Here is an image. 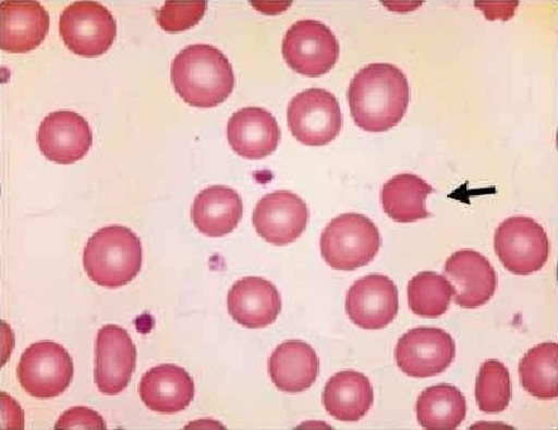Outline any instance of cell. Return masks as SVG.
<instances>
[{
  "instance_id": "obj_1",
  "label": "cell",
  "mask_w": 558,
  "mask_h": 430,
  "mask_svg": "<svg viewBox=\"0 0 558 430\" xmlns=\"http://www.w3.org/2000/svg\"><path fill=\"white\" fill-rule=\"evenodd\" d=\"M352 119L367 132L381 133L397 126L405 115L410 88L405 74L393 64L364 66L348 90Z\"/></svg>"
},
{
  "instance_id": "obj_2",
  "label": "cell",
  "mask_w": 558,
  "mask_h": 430,
  "mask_svg": "<svg viewBox=\"0 0 558 430\" xmlns=\"http://www.w3.org/2000/svg\"><path fill=\"white\" fill-rule=\"evenodd\" d=\"M172 83L187 105L209 109L231 96L235 78L223 52L211 45L195 44L177 54L172 63Z\"/></svg>"
},
{
  "instance_id": "obj_3",
  "label": "cell",
  "mask_w": 558,
  "mask_h": 430,
  "mask_svg": "<svg viewBox=\"0 0 558 430\" xmlns=\"http://www.w3.org/2000/svg\"><path fill=\"white\" fill-rule=\"evenodd\" d=\"M83 262L87 277L98 286H126L142 269V242L124 225H108L89 237Z\"/></svg>"
},
{
  "instance_id": "obj_4",
  "label": "cell",
  "mask_w": 558,
  "mask_h": 430,
  "mask_svg": "<svg viewBox=\"0 0 558 430\" xmlns=\"http://www.w3.org/2000/svg\"><path fill=\"white\" fill-rule=\"evenodd\" d=\"M381 236L377 225L360 213H344L330 221L322 235V255L336 270L352 271L377 257Z\"/></svg>"
},
{
  "instance_id": "obj_5",
  "label": "cell",
  "mask_w": 558,
  "mask_h": 430,
  "mask_svg": "<svg viewBox=\"0 0 558 430\" xmlns=\"http://www.w3.org/2000/svg\"><path fill=\"white\" fill-rule=\"evenodd\" d=\"M495 251L511 274L526 277L537 273L548 262L550 242L538 222L512 217L497 229Z\"/></svg>"
},
{
  "instance_id": "obj_6",
  "label": "cell",
  "mask_w": 558,
  "mask_h": 430,
  "mask_svg": "<svg viewBox=\"0 0 558 430\" xmlns=\"http://www.w3.org/2000/svg\"><path fill=\"white\" fill-rule=\"evenodd\" d=\"M73 359L68 351L53 342L31 345L22 355L17 378L22 389L37 400L59 397L71 386Z\"/></svg>"
},
{
  "instance_id": "obj_7",
  "label": "cell",
  "mask_w": 558,
  "mask_h": 430,
  "mask_svg": "<svg viewBox=\"0 0 558 430\" xmlns=\"http://www.w3.org/2000/svg\"><path fill=\"white\" fill-rule=\"evenodd\" d=\"M282 56L291 70L310 77L327 74L338 62L339 42L322 22H295L284 34Z\"/></svg>"
},
{
  "instance_id": "obj_8",
  "label": "cell",
  "mask_w": 558,
  "mask_h": 430,
  "mask_svg": "<svg viewBox=\"0 0 558 430\" xmlns=\"http://www.w3.org/2000/svg\"><path fill=\"white\" fill-rule=\"evenodd\" d=\"M288 120L293 137L313 147L333 142L343 127L336 96L323 88L306 89L295 96L289 107Z\"/></svg>"
},
{
  "instance_id": "obj_9",
  "label": "cell",
  "mask_w": 558,
  "mask_h": 430,
  "mask_svg": "<svg viewBox=\"0 0 558 430\" xmlns=\"http://www.w3.org/2000/svg\"><path fill=\"white\" fill-rule=\"evenodd\" d=\"M117 21L96 2H76L64 9L60 34L65 47L83 58L105 54L117 38Z\"/></svg>"
},
{
  "instance_id": "obj_10",
  "label": "cell",
  "mask_w": 558,
  "mask_h": 430,
  "mask_svg": "<svg viewBox=\"0 0 558 430\" xmlns=\"http://www.w3.org/2000/svg\"><path fill=\"white\" fill-rule=\"evenodd\" d=\"M457 346L439 328L418 327L407 332L396 346V361L405 376L427 379L439 376L452 364Z\"/></svg>"
},
{
  "instance_id": "obj_11",
  "label": "cell",
  "mask_w": 558,
  "mask_h": 430,
  "mask_svg": "<svg viewBox=\"0 0 558 430\" xmlns=\"http://www.w3.org/2000/svg\"><path fill=\"white\" fill-rule=\"evenodd\" d=\"M400 298L395 282L371 274L355 282L348 292L347 312L351 322L364 331L384 330L396 319Z\"/></svg>"
},
{
  "instance_id": "obj_12",
  "label": "cell",
  "mask_w": 558,
  "mask_h": 430,
  "mask_svg": "<svg viewBox=\"0 0 558 430\" xmlns=\"http://www.w3.org/2000/svg\"><path fill=\"white\" fill-rule=\"evenodd\" d=\"M253 221L256 232L267 243L284 246L303 234L310 221V210L298 195L277 191L257 202Z\"/></svg>"
},
{
  "instance_id": "obj_13",
  "label": "cell",
  "mask_w": 558,
  "mask_h": 430,
  "mask_svg": "<svg viewBox=\"0 0 558 430\" xmlns=\"http://www.w3.org/2000/svg\"><path fill=\"white\" fill-rule=\"evenodd\" d=\"M136 361L130 334L119 325L100 328L96 343L95 381L102 394L117 395L126 390Z\"/></svg>"
},
{
  "instance_id": "obj_14",
  "label": "cell",
  "mask_w": 558,
  "mask_h": 430,
  "mask_svg": "<svg viewBox=\"0 0 558 430\" xmlns=\"http://www.w3.org/2000/svg\"><path fill=\"white\" fill-rule=\"evenodd\" d=\"M453 290V300L463 309L483 307L494 297L497 274L489 260L474 250L454 253L444 267Z\"/></svg>"
},
{
  "instance_id": "obj_15",
  "label": "cell",
  "mask_w": 558,
  "mask_h": 430,
  "mask_svg": "<svg viewBox=\"0 0 558 430\" xmlns=\"http://www.w3.org/2000/svg\"><path fill=\"white\" fill-rule=\"evenodd\" d=\"M94 137L88 122L70 110L51 112L40 124L38 145L41 153L59 164H73L87 155Z\"/></svg>"
},
{
  "instance_id": "obj_16",
  "label": "cell",
  "mask_w": 558,
  "mask_h": 430,
  "mask_svg": "<svg viewBox=\"0 0 558 430\" xmlns=\"http://www.w3.org/2000/svg\"><path fill=\"white\" fill-rule=\"evenodd\" d=\"M227 308L232 319L248 330H260L276 322L281 311L280 293L268 280L248 277L235 282Z\"/></svg>"
},
{
  "instance_id": "obj_17",
  "label": "cell",
  "mask_w": 558,
  "mask_h": 430,
  "mask_svg": "<svg viewBox=\"0 0 558 430\" xmlns=\"http://www.w3.org/2000/svg\"><path fill=\"white\" fill-rule=\"evenodd\" d=\"M232 149L247 160H260L278 149L280 128L275 116L262 108H244L227 124Z\"/></svg>"
},
{
  "instance_id": "obj_18",
  "label": "cell",
  "mask_w": 558,
  "mask_h": 430,
  "mask_svg": "<svg viewBox=\"0 0 558 430\" xmlns=\"http://www.w3.org/2000/svg\"><path fill=\"white\" fill-rule=\"evenodd\" d=\"M140 395L147 409L173 415L184 411L195 398V382L178 366H158L143 377Z\"/></svg>"
},
{
  "instance_id": "obj_19",
  "label": "cell",
  "mask_w": 558,
  "mask_h": 430,
  "mask_svg": "<svg viewBox=\"0 0 558 430\" xmlns=\"http://www.w3.org/2000/svg\"><path fill=\"white\" fill-rule=\"evenodd\" d=\"M50 28L48 11L37 2L2 4V50L26 53L37 49Z\"/></svg>"
},
{
  "instance_id": "obj_20",
  "label": "cell",
  "mask_w": 558,
  "mask_h": 430,
  "mask_svg": "<svg viewBox=\"0 0 558 430\" xmlns=\"http://www.w3.org/2000/svg\"><path fill=\"white\" fill-rule=\"evenodd\" d=\"M268 369L277 389L287 393H300L313 386L320 364L310 344L290 341L276 348L269 359Z\"/></svg>"
},
{
  "instance_id": "obj_21",
  "label": "cell",
  "mask_w": 558,
  "mask_h": 430,
  "mask_svg": "<svg viewBox=\"0 0 558 430\" xmlns=\"http://www.w3.org/2000/svg\"><path fill=\"white\" fill-rule=\"evenodd\" d=\"M192 221L204 235L221 237L232 233L243 217L241 196L230 187L211 186L193 201Z\"/></svg>"
},
{
  "instance_id": "obj_22",
  "label": "cell",
  "mask_w": 558,
  "mask_h": 430,
  "mask_svg": "<svg viewBox=\"0 0 558 430\" xmlns=\"http://www.w3.org/2000/svg\"><path fill=\"white\" fill-rule=\"evenodd\" d=\"M323 403L327 413L341 422H357L368 414L374 391L366 376L355 370L336 373L326 384Z\"/></svg>"
},
{
  "instance_id": "obj_23",
  "label": "cell",
  "mask_w": 558,
  "mask_h": 430,
  "mask_svg": "<svg viewBox=\"0 0 558 430\" xmlns=\"http://www.w3.org/2000/svg\"><path fill=\"white\" fill-rule=\"evenodd\" d=\"M433 191L435 189L417 175H396L381 189L384 211L398 223L427 219L430 213L426 209V200Z\"/></svg>"
},
{
  "instance_id": "obj_24",
  "label": "cell",
  "mask_w": 558,
  "mask_h": 430,
  "mask_svg": "<svg viewBox=\"0 0 558 430\" xmlns=\"http://www.w3.org/2000/svg\"><path fill=\"white\" fill-rule=\"evenodd\" d=\"M465 415L466 402L462 392L448 383L425 390L416 403L417 421L429 430L457 429Z\"/></svg>"
},
{
  "instance_id": "obj_25",
  "label": "cell",
  "mask_w": 558,
  "mask_h": 430,
  "mask_svg": "<svg viewBox=\"0 0 558 430\" xmlns=\"http://www.w3.org/2000/svg\"><path fill=\"white\" fill-rule=\"evenodd\" d=\"M557 361L558 345L556 343H543L530 349L519 366L523 390L537 400H556L558 397Z\"/></svg>"
},
{
  "instance_id": "obj_26",
  "label": "cell",
  "mask_w": 558,
  "mask_h": 430,
  "mask_svg": "<svg viewBox=\"0 0 558 430\" xmlns=\"http://www.w3.org/2000/svg\"><path fill=\"white\" fill-rule=\"evenodd\" d=\"M453 290L446 277L423 271L408 285L409 307L417 316L437 319L449 310Z\"/></svg>"
},
{
  "instance_id": "obj_27",
  "label": "cell",
  "mask_w": 558,
  "mask_h": 430,
  "mask_svg": "<svg viewBox=\"0 0 558 430\" xmlns=\"http://www.w3.org/2000/svg\"><path fill=\"white\" fill-rule=\"evenodd\" d=\"M475 400L486 414H499L511 401V380L508 368L497 359H488L482 366L475 383Z\"/></svg>"
},
{
  "instance_id": "obj_28",
  "label": "cell",
  "mask_w": 558,
  "mask_h": 430,
  "mask_svg": "<svg viewBox=\"0 0 558 430\" xmlns=\"http://www.w3.org/2000/svg\"><path fill=\"white\" fill-rule=\"evenodd\" d=\"M207 10V3H166L157 11L159 27L169 33L184 32L196 26Z\"/></svg>"
},
{
  "instance_id": "obj_29",
  "label": "cell",
  "mask_w": 558,
  "mask_h": 430,
  "mask_svg": "<svg viewBox=\"0 0 558 430\" xmlns=\"http://www.w3.org/2000/svg\"><path fill=\"white\" fill-rule=\"evenodd\" d=\"M102 417L88 407H73L65 411L54 425V429H106Z\"/></svg>"
}]
</instances>
